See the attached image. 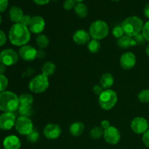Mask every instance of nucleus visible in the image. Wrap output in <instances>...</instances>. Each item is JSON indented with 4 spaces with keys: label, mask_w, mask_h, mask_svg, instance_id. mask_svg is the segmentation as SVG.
Here are the masks:
<instances>
[{
    "label": "nucleus",
    "mask_w": 149,
    "mask_h": 149,
    "mask_svg": "<svg viewBox=\"0 0 149 149\" xmlns=\"http://www.w3.org/2000/svg\"><path fill=\"white\" fill-rule=\"evenodd\" d=\"M10 42L15 46L22 47L27 45L31 39V31L27 26L20 23H15L9 31Z\"/></svg>",
    "instance_id": "nucleus-1"
},
{
    "label": "nucleus",
    "mask_w": 149,
    "mask_h": 149,
    "mask_svg": "<svg viewBox=\"0 0 149 149\" xmlns=\"http://www.w3.org/2000/svg\"><path fill=\"white\" fill-rule=\"evenodd\" d=\"M20 103L19 97L11 91H4L0 93V111L13 113L18 109Z\"/></svg>",
    "instance_id": "nucleus-2"
},
{
    "label": "nucleus",
    "mask_w": 149,
    "mask_h": 149,
    "mask_svg": "<svg viewBox=\"0 0 149 149\" xmlns=\"http://www.w3.org/2000/svg\"><path fill=\"white\" fill-rule=\"evenodd\" d=\"M143 21L137 16H130L124 20L122 28L125 34L130 37H134L141 33L143 28Z\"/></svg>",
    "instance_id": "nucleus-3"
},
{
    "label": "nucleus",
    "mask_w": 149,
    "mask_h": 149,
    "mask_svg": "<svg viewBox=\"0 0 149 149\" xmlns=\"http://www.w3.org/2000/svg\"><path fill=\"white\" fill-rule=\"evenodd\" d=\"M109 28L107 23L101 20H97L92 23L89 29V33L93 39L101 40L108 36Z\"/></svg>",
    "instance_id": "nucleus-4"
},
{
    "label": "nucleus",
    "mask_w": 149,
    "mask_h": 149,
    "mask_svg": "<svg viewBox=\"0 0 149 149\" xmlns=\"http://www.w3.org/2000/svg\"><path fill=\"white\" fill-rule=\"evenodd\" d=\"M117 94L115 91L109 89L103 90L99 95L98 103L100 108L105 111H109L113 109L117 103Z\"/></svg>",
    "instance_id": "nucleus-5"
},
{
    "label": "nucleus",
    "mask_w": 149,
    "mask_h": 149,
    "mask_svg": "<svg viewBox=\"0 0 149 149\" xmlns=\"http://www.w3.org/2000/svg\"><path fill=\"white\" fill-rule=\"evenodd\" d=\"M49 87V80L48 77L43 74H39L32 79L29 84V88L32 93L36 94L44 93L47 90Z\"/></svg>",
    "instance_id": "nucleus-6"
},
{
    "label": "nucleus",
    "mask_w": 149,
    "mask_h": 149,
    "mask_svg": "<svg viewBox=\"0 0 149 149\" xmlns=\"http://www.w3.org/2000/svg\"><path fill=\"white\" fill-rule=\"evenodd\" d=\"M15 129L19 134L22 135H28L33 130V122L30 118L20 116L16 119Z\"/></svg>",
    "instance_id": "nucleus-7"
},
{
    "label": "nucleus",
    "mask_w": 149,
    "mask_h": 149,
    "mask_svg": "<svg viewBox=\"0 0 149 149\" xmlns=\"http://www.w3.org/2000/svg\"><path fill=\"white\" fill-rule=\"evenodd\" d=\"M18 59V53L13 49H5L0 53V63L4 64L6 66L15 65Z\"/></svg>",
    "instance_id": "nucleus-8"
},
{
    "label": "nucleus",
    "mask_w": 149,
    "mask_h": 149,
    "mask_svg": "<svg viewBox=\"0 0 149 149\" xmlns=\"http://www.w3.org/2000/svg\"><path fill=\"white\" fill-rule=\"evenodd\" d=\"M149 124L148 121L143 117H138L134 118L132 120L130 124L131 130L138 135H141L144 134L148 130Z\"/></svg>",
    "instance_id": "nucleus-9"
},
{
    "label": "nucleus",
    "mask_w": 149,
    "mask_h": 149,
    "mask_svg": "<svg viewBox=\"0 0 149 149\" xmlns=\"http://www.w3.org/2000/svg\"><path fill=\"white\" fill-rule=\"evenodd\" d=\"M103 138L106 142L110 145H116L121 139V134L119 130L113 126H110L104 130Z\"/></svg>",
    "instance_id": "nucleus-10"
},
{
    "label": "nucleus",
    "mask_w": 149,
    "mask_h": 149,
    "mask_svg": "<svg viewBox=\"0 0 149 149\" xmlns=\"http://www.w3.org/2000/svg\"><path fill=\"white\" fill-rule=\"evenodd\" d=\"M16 118L13 113L4 112L0 115V130H10L15 125Z\"/></svg>",
    "instance_id": "nucleus-11"
},
{
    "label": "nucleus",
    "mask_w": 149,
    "mask_h": 149,
    "mask_svg": "<svg viewBox=\"0 0 149 149\" xmlns=\"http://www.w3.org/2000/svg\"><path fill=\"white\" fill-rule=\"evenodd\" d=\"M37 50L31 45H26L20 47L18 51V55L21 59L26 61H32L36 58Z\"/></svg>",
    "instance_id": "nucleus-12"
},
{
    "label": "nucleus",
    "mask_w": 149,
    "mask_h": 149,
    "mask_svg": "<svg viewBox=\"0 0 149 149\" xmlns=\"http://www.w3.org/2000/svg\"><path fill=\"white\" fill-rule=\"evenodd\" d=\"M62 132L61 127L57 124H48L44 128L43 134L46 138L49 140H55L58 138Z\"/></svg>",
    "instance_id": "nucleus-13"
},
{
    "label": "nucleus",
    "mask_w": 149,
    "mask_h": 149,
    "mask_svg": "<svg viewBox=\"0 0 149 149\" xmlns=\"http://www.w3.org/2000/svg\"><path fill=\"white\" fill-rule=\"evenodd\" d=\"M119 64L123 69H132L136 64V57L132 52H125L121 56L120 60H119Z\"/></svg>",
    "instance_id": "nucleus-14"
},
{
    "label": "nucleus",
    "mask_w": 149,
    "mask_h": 149,
    "mask_svg": "<svg viewBox=\"0 0 149 149\" xmlns=\"http://www.w3.org/2000/svg\"><path fill=\"white\" fill-rule=\"evenodd\" d=\"M45 28V21L42 17L39 15L33 16L29 29L31 32L36 34L41 33Z\"/></svg>",
    "instance_id": "nucleus-15"
},
{
    "label": "nucleus",
    "mask_w": 149,
    "mask_h": 149,
    "mask_svg": "<svg viewBox=\"0 0 149 149\" xmlns=\"http://www.w3.org/2000/svg\"><path fill=\"white\" fill-rule=\"evenodd\" d=\"M90 36L89 32L84 29H79L73 35V40L76 44L79 45H85L90 41Z\"/></svg>",
    "instance_id": "nucleus-16"
},
{
    "label": "nucleus",
    "mask_w": 149,
    "mask_h": 149,
    "mask_svg": "<svg viewBox=\"0 0 149 149\" xmlns=\"http://www.w3.org/2000/svg\"><path fill=\"white\" fill-rule=\"evenodd\" d=\"M3 146L4 149H20L21 143L15 135H9L4 139Z\"/></svg>",
    "instance_id": "nucleus-17"
},
{
    "label": "nucleus",
    "mask_w": 149,
    "mask_h": 149,
    "mask_svg": "<svg viewBox=\"0 0 149 149\" xmlns=\"http://www.w3.org/2000/svg\"><path fill=\"white\" fill-rule=\"evenodd\" d=\"M10 18L13 23H19L21 21L22 18L24 16L23 12L20 7L17 6H13L10 10Z\"/></svg>",
    "instance_id": "nucleus-18"
},
{
    "label": "nucleus",
    "mask_w": 149,
    "mask_h": 149,
    "mask_svg": "<svg viewBox=\"0 0 149 149\" xmlns=\"http://www.w3.org/2000/svg\"><path fill=\"white\" fill-rule=\"evenodd\" d=\"M117 45L119 46V47L122 48V49H127L131 47L136 46L137 43L134 40V39H132V37L125 35L118 39Z\"/></svg>",
    "instance_id": "nucleus-19"
},
{
    "label": "nucleus",
    "mask_w": 149,
    "mask_h": 149,
    "mask_svg": "<svg viewBox=\"0 0 149 149\" xmlns=\"http://www.w3.org/2000/svg\"><path fill=\"white\" fill-rule=\"evenodd\" d=\"M84 131V125L81 122H76L71 124L69 127V132L71 135L79 137L83 134Z\"/></svg>",
    "instance_id": "nucleus-20"
},
{
    "label": "nucleus",
    "mask_w": 149,
    "mask_h": 149,
    "mask_svg": "<svg viewBox=\"0 0 149 149\" xmlns=\"http://www.w3.org/2000/svg\"><path fill=\"white\" fill-rule=\"evenodd\" d=\"M113 82H114V78L110 73H106L100 77V85L105 90L110 89V87H112V85L113 84Z\"/></svg>",
    "instance_id": "nucleus-21"
},
{
    "label": "nucleus",
    "mask_w": 149,
    "mask_h": 149,
    "mask_svg": "<svg viewBox=\"0 0 149 149\" xmlns=\"http://www.w3.org/2000/svg\"><path fill=\"white\" fill-rule=\"evenodd\" d=\"M74 12L78 17L84 18L88 15V7L82 2H77L74 7Z\"/></svg>",
    "instance_id": "nucleus-22"
},
{
    "label": "nucleus",
    "mask_w": 149,
    "mask_h": 149,
    "mask_svg": "<svg viewBox=\"0 0 149 149\" xmlns=\"http://www.w3.org/2000/svg\"><path fill=\"white\" fill-rule=\"evenodd\" d=\"M55 69H56V66H55L53 63L49 62H49H46L42 68V74H43L45 77H49L50 76L53 75Z\"/></svg>",
    "instance_id": "nucleus-23"
},
{
    "label": "nucleus",
    "mask_w": 149,
    "mask_h": 149,
    "mask_svg": "<svg viewBox=\"0 0 149 149\" xmlns=\"http://www.w3.org/2000/svg\"><path fill=\"white\" fill-rule=\"evenodd\" d=\"M19 103L22 106H32L33 103V96L29 93H24L19 97Z\"/></svg>",
    "instance_id": "nucleus-24"
},
{
    "label": "nucleus",
    "mask_w": 149,
    "mask_h": 149,
    "mask_svg": "<svg viewBox=\"0 0 149 149\" xmlns=\"http://www.w3.org/2000/svg\"><path fill=\"white\" fill-rule=\"evenodd\" d=\"M36 45L40 49H45V48L47 47V46L49 45V39L46 35L39 34L36 37Z\"/></svg>",
    "instance_id": "nucleus-25"
},
{
    "label": "nucleus",
    "mask_w": 149,
    "mask_h": 149,
    "mask_svg": "<svg viewBox=\"0 0 149 149\" xmlns=\"http://www.w3.org/2000/svg\"><path fill=\"white\" fill-rule=\"evenodd\" d=\"M87 48L91 53H97L100 49V43L98 40L92 39L88 42Z\"/></svg>",
    "instance_id": "nucleus-26"
},
{
    "label": "nucleus",
    "mask_w": 149,
    "mask_h": 149,
    "mask_svg": "<svg viewBox=\"0 0 149 149\" xmlns=\"http://www.w3.org/2000/svg\"><path fill=\"white\" fill-rule=\"evenodd\" d=\"M103 133H104V130L101 127H95L90 130V135L93 139L97 140L103 136Z\"/></svg>",
    "instance_id": "nucleus-27"
},
{
    "label": "nucleus",
    "mask_w": 149,
    "mask_h": 149,
    "mask_svg": "<svg viewBox=\"0 0 149 149\" xmlns=\"http://www.w3.org/2000/svg\"><path fill=\"white\" fill-rule=\"evenodd\" d=\"M17 110H18L20 116H27V117H29L32 114V112H33L31 106H22V105H20Z\"/></svg>",
    "instance_id": "nucleus-28"
},
{
    "label": "nucleus",
    "mask_w": 149,
    "mask_h": 149,
    "mask_svg": "<svg viewBox=\"0 0 149 149\" xmlns=\"http://www.w3.org/2000/svg\"><path fill=\"white\" fill-rule=\"evenodd\" d=\"M138 99L141 103H149V90H143L138 95Z\"/></svg>",
    "instance_id": "nucleus-29"
},
{
    "label": "nucleus",
    "mask_w": 149,
    "mask_h": 149,
    "mask_svg": "<svg viewBox=\"0 0 149 149\" xmlns=\"http://www.w3.org/2000/svg\"><path fill=\"white\" fill-rule=\"evenodd\" d=\"M27 136V140L31 143H36L39 138V133L36 130L33 129Z\"/></svg>",
    "instance_id": "nucleus-30"
},
{
    "label": "nucleus",
    "mask_w": 149,
    "mask_h": 149,
    "mask_svg": "<svg viewBox=\"0 0 149 149\" xmlns=\"http://www.w3.org/2000/svg\"><path fill=\"white\" fill-rule=\"evenodd\" d=\"M8 85V79L4 75L0 74V93L4 92Z\"/></svg>",
    "instance_id": "nucleus-31"
},
{
    "label": "nucleus",
    "mask_w": 149,
    "mask_h": 149,
    "mask_svg": "<svg viewBox=\"0 0 149 149\" xmlns=\"http://www.w3.org/2000/svg\"><path fill=\"white\" fill-rule=\"evenodd\" d=\"M112 33H113L114 37L118 38V39H119V38H121L122 36H123L124 34H125L123 29H122V26H116V27L113 28V31H112Z\"/></svg>",
    "instance_id": "nucleus-32"
},
{
    "label": "nucleus",
    "mask_w": 149,
    "mask_h": 149,
    "mask_svg": "<svg viewBox=\"0 0 149 149\" xmlns=\"http://www.w3.org/2000/svg\"><path fill=\"white\" fill-rule=\"evenodd\" d=\"M76 6V1L74 0H65L63 3V8L66 10H71L74 9Z\"/></svg>",
    "instance_id": "nucleus-33"
},
{
    "label": "nucleus",
    "mask_w": 149,
    "mask_h": 149,
    "mask_svg": "<svg viewBox=\"0 0 149 149\" xmlns=\"http://www.w3.org/2000/svg\"><path fill=\"white\" fill-rule=\"evenodd\" d=\"M142 34L146 40L149 42V20L144 24L142 30Z\"/></svg>",
    "instance_id": "nucleus-34"
},
{
    "label": "nucleus",
    "mask_w": 149,
    "mask_h": 149,
    "mask_svg": "<svg viewBox=\"0 0 149 149\" xmlns=\"http://www.w3.org/2000/svg\"><path fill=\"white\" fill-rule=\"evenodd\" d=\"M31 18H32V17H31L30 15H24L21 21H20V23L28 27V26H29V25H30L31 21Z\"/></svg>",
    "instance_id": "nucleus-35"
},
{
    "label": "nucleus",
    "mask_w": 149,
    "mask_h": 149,
    "mask_svg": "<svg viewBox=\"0 0 149 149\" xmlns=\"http://www.w3.org/2000/svg\"><path fill=\"white\" fill-rule=\"evenodd\" d=\"M134 40L136 42L137 45H141V44H143L145 42L146 39L144 38V36H143L142 33H139V34L136 35L135 36H134Z\"/></svg>",
    "instance_id": "nucleus-36"
},
{
    "label": "nucleus",
    "mask_w": 149,
    "mask_h": 149,
    "mask_svg": "<svg viewBox=\"0 0 149 149\" xmlns=\"http://www.w3.org/2000/svg\"><path fill=\"white\" fill-rule=\"evenodd\" d=\"M143 142L145 144L146 146L149 148V130H148L145 133L143 134Z\"/></svg>",
    "instance_id": "nucleus-37"
},
{
    "label": "nucleus",
    "mask_w": 149,
    "mask_h": 149,
    "mask_svg": "<svg viewBox=\"0 0 149 149\" xmlns=\"http://www.w3.org/2000/svg\"><path fill=\"white\" fill-rule=\"evenodd\" d=\"M93 93H94L95 94L99 96L100 94H101L102 93H103V88L101 87V85H98V84H96V85H95L94 87H93Z\"/></svg>",
    "instance_id": "nucleus-38"
},
{
    "label": "nucleus",
    "mask_w": 149,
    "mask_h": 149,
    "mask_svg": "<svg viewBox=\"0 0 149 149\" xmlns=\"http://www.w3.org/2000/svg\"><path fill=\"white\" fill-rule=\"evenodd\" d=\"M7 42V36L4 31L0 30V47L3 46Z\"/></svg>",
    "instance_id": "nucleus-39"
},
{
    "label": "nucleus",
    "mask_w": 149,
    "mask_h": 149,
    "mask_svg": "<svg viewBox=\"0 0 149 149\" xmlns=\"http://www.w3.org/2000/svg\"><path fill=\"white\" fill-rule=\"evenodd\" d=\"M8 6V0H0V12H4Z\"/></svg>",
    "instance_id": "nucleus-40"
},
{
    "label": "nucleus",
    "mask_w": 149,
    "mask_h": 149,
    "mask_svg": "<svg viewBox=\"0 0 149 149\" xmlns=\"http://www.w3.org/2000/svg\"><path fill=\"white\" fill-rule=\"evenodd\" d=\"M110 126H111L110 122H109L108 120H106V119L102 121L101 124H100V127H101L103 130L107 129V128H109Z\"/></svg>",
    "instance_id": "nucleus-41"
},
{
    "label": "nucleus",
    "mask_w": 149,
    "mask_h": 149,
    "mask_svg": "<svg viewBox=\"0 0 149 149\" xmlns=\"http://www.w3.org/2000/svg\"><path fill=\"white\" fill-rule=\"evenodd\" d=\"M49 1L50 0H33V2L38 5H45V4H48Z\"/></svg>",
    "instance_id": "nucleus-42"
},
{
    "label": "nucleus",
    "mask_w": 149,
    "mask_h": 149,
    "mask_svg": "<svg viewBox=\"0 0 149 149\" xmlns=\"http://www.w3.org/2000/svg\"><path fill=\"white\" fill-rule=\"evenodd\" d=\"M143 13L144 15H145L147 18L149 19V3L146 4L145 7H144Z\"/></svg>",
    "instance_id": "nucleus-43"
},
{
    "label": "nucleus",
    "mask_w": 149,
    "mask_h": 149,
    "mask_svg": "<svg viewBox=\"0 0 149 149\" xmlns=\"http://www.w3.org/2000/svg\"><path fill=\"white\" fill-rule=\"evenodd\" d=\"M45 51L42 50V49H39V50H37V55H36V58L42 59V58H45Z\"/></svg>",
    "instance_id": "nucleus-44"
},
{
    "label": "nucleus",
    "mask_w": 149,
    "mask_h": 149,
    "mask_svg": "<svg viewBox=\"0 0 149 149\" xmlns=\"http://www.w3.org/2000/svg\"><path fill=\"white\" fill-rule=\"evenodd\" d=\"M5 71H6V65H4V64L2 63H0V74L4 75Z\"/></svg>",
    "instance_id": "nucleus-45"
},
{
    "label": "nucleus",
    "mask_w": 149,
    "mask_h": 149,
    "mask_svg": "<svg viewBox=\"0 0 149 149\" xmlns=\"http://www.w3.org/2000/svg\"><path fill=\"white\" fill-rule=\"evenodd\" d=\"M146 55L149 57V44L147 45L146 47Z\"/></svg>",
    "instance_id": "nucleus-46"
},
{
    "label": "nucleus",
    "mask_w": 149,
    "mask_h": 149,
    "mask_svg": "<svg viewBox=\"0 0 149 149\" xmlns=\"http://www.w3.org/2000/svg\"><path fill=\"white\" fill-rule=\"evenodd\" d=\"M75 1H77V2H82L83 1H84V0H74Z\"/></svg>",
    "instance_id": "nucleus-47"
},
{
    "label": "nucleus",
    "mask_w": 149,
    "mask_h": 149,
    "mask_svg": "<svg viewBox=\"0 0 149 149\" xmlns=\"http://www.w3.org/2000/svg\"><path fill=\"white\" fill-rule=\"evenodd\" d=\"M1 15H0V24H1Z\"/></svg>",
    "instance_id": "nucleus-48"
},
{
    "label": "nucleus",
    "mask_w": 149,
    "mask_h": 149,
    "mask_svg": "<svg viewBox=\"0 0 149 149\" xmlns=\"http://www.w3.org/2000/svg\"><path fill=\"white\" fill-rule=\"evenodd\" d=\"M111 1H119V0H111Z\"/></svg>",
    "instance_id": "nucleus-49"
}]
</instances>
